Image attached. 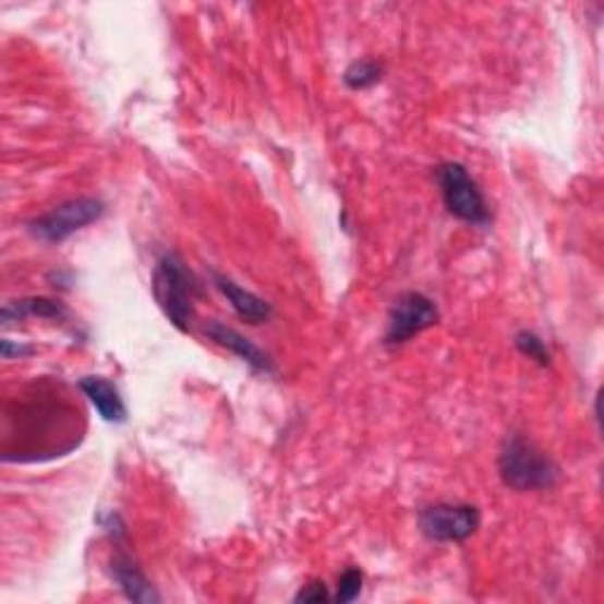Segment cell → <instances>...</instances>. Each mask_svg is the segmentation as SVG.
I'll list each match as a JSON object with an SVG mask.
<instances>
[{"label": "cell", "instance_id": "1", "mask_svg": "<svg viewBox=\"0 0 604 604\" xmlns=\"http://www.w3.org/2000/svg\"><path fill=\"white\" fill-rule=\"evenodd\" d=\"M152 293L166 319L182 334H186L194 319V300L201 295L198 281L184 265L182 257L172 251L161 253L152 275Z\"/></svg>", "mask_w": 604, "mask_h": 604}, {"label": "cell", "instance_id": "2", "mask_svg": "<svg viewBox=\"0 0 604 604\" xmlns=\"http://www.w3.org/2000/svg\"><path fill=\"white\" fill-rule=\"evenodd\" d=\"M498 474L515 492H545L559 480V468L536 444L522 435H510L498 454Z\"/></svg>", "mask_w": 604, "mask_h": 604}, {"label": "cell", "instance_id": "3", "mask_svg": "<svg viewBox=\"0 0 604 604\" xmlns=\"http://www.w3.org/2000/svg\"><path fill=\"white\" fill-rule=\"evenodd\" d=\"M437 182L442 190L444 206H447V210L454 215V218L478 227H486L492 222V213H488L486 198L480 190V184L470 178L466 166L454 161L442 164L437 168Z\"/></svg>", "mask_w": 604, "mask_h": 604}, {"label": "cell", "instance_id": "4", "mask_svg": "<svg viewBox=\"0 0 604 604\" xmlns=\"http://www.w3.org/2000/svg\"><path fill=\"white\" fill-rule=\"evenodd\" d=\"M105 215V204L93 196H81L64 201L50 213L28 222V232L46 243H62L83 227L97 222Z\"/></svg>", "mask_w": 604, "mask_h": 604}, {"label": "cell", "instance_id": "5", "mask_svg": "<svg viewBox=\"0 0 604 604\" xmlns=\"http://www.w3.org/2000/svg\"><path fill=\"white\" fill-rule=\"evenodd\" d=\"M421 531L437 543H463L480 529V510L468 503H437L419 517Z\"/></svg>", "mask_w": 604, "mask_h": 604}, {"label": "cell", "instance_id": "6", "mask_svg": "<svg viewBox=\"0 0 604 604\" xmlns=\"http://www.w3.org/2000/svg\"><path fill=\"white\" fill-rule=\"evenodd\" d=\"M439 322V310L433 300L423 293H401L387 316L385 345H404L413 336L423 334L425 328Z\"/></svg>", "mask_w": 604, "mask_h": 604}, {"label": "cell", "instance_id": "7", "mask_svg": "<svg viewBox=\"0 0 604 604\" xmlns=\"http://www.w3.org/2000/svg\"><path fill=\"white\" fill-rule=\"evenodd\" d=\"M204 334L215 345H220V348L237 354L241 362H246L253 371H257V373L275 371V366H271V359L261 348H257L253 340H249L246 336H241L239 330H234L232 326H227L222 322H208L206 328H204Z\"/></svg>", "mask_w": 604, "mask_h": 604}, {"label": "cell", "instance_id": "8", "mask_svg": "<svg viewBox=\"0 0 604 604\" xmlns=\"http://www.w3.org/2000/svg\"><path fill=\"white\" fill-rule=\"evenodd\" d=\"M109 573L131 602H137V604L161 602V595L154 591V585L149 583L145 573H142V569L137 567V563L131 555H125L121 551L113 555L109 563Z\"/></svg>", "mask_w": 604, "mask_h": 604}, {"label": "cell", "instance_id": "9", "mask_svg": "<svg viewBox=\"0 0 604 604\" xmlns=\"http://www.w3.org/2000/svg\"><path fill=\"white\" fill-rule=\"evenodd\" d=\"M81 392L90 399V404L107 423H123L128 409L119 387L102 376H85L78 380Z\"/></svg>", "mask_w": 604, "mask_h": 604}, {"label": "cell", "instance_id": "10", "mask_svg": "<svg viewBox=\"0 0 604 604\" xmlns=\"http://www.w3.org/2000/svg\"><path fill=\"white\" fill-rule=\"evenodd\" d=\"M213 281L218 286L220 293L227 298L232 310L241 316L243 322L249 324H263L271 316V305L265 302L261 295H255L246 289H241L237 281H232L225 275H218V271H213Z\"/></svg>", "mask_w": 604, "mask_h": 604}, {"label": "cell", "instance_id": "11", "mask_svg": "<svg viewBox=\"0 0 604 604\" xmlns=\"http://www.w3.org/2000/svg\"><path fill=\"white\" fill-rule=\"evenodd\" d=\"M24 316H43V319H62L67 316L64 305L48 298H26L8 302L3 307V322L24 319Z\"/></svg>", "mask_w": 604, "mask_h": 604}, {"label": "cell", "instance_id": "12", "mask_svg": "<svg viewBox=\"0 0 604 604\" xmlns=\"http://www.w3.org/2000/svg\"><path fill=\"white\" fill-rule=\"evenodd\" d=\"M383 78V67L373 60H357L348 69H345L342 81L352 90H366L373 88Z\"/></svg>", "mask_w": 604, "mask_h": 604}, {"label": "cell", "instance_id": "13", "mask_svg": "<svg viewBox=\"0 0 604 604\" xmlns=\"http://www.w3.org/2000/svg\"><path fill=\"white\" fill-rule=\"evenodd\" d=\"M515 345H517V350H520L524 357L534 359V362L539 366L545 369V366L551 364L548 348H545V342L536 334H531V330H520V334L515 336Z\"/></svg>", "mask_w": 604, "mask_h": 604}, {"label": "cell", "instance_id": "14", "mask_svg": "<svg viewBox=\"0 0 604 604\" xmlns=\"http://www.w3.org/2000/svg\"><path fill=\"white\" fill-rule=\"evenodd\" d=\"M362 585H364V573L354 567L348 569L338 579V591L334 595V602H338V604L354 602L359 595H362Z\"/></svg>", "mask_w": 604, "mask_h": 604}, {"label": "cell", "instance_id": "15", "mask_svg": "<svg viewBox=\"0 0 604 604\" xmlns=\"http://www.w3.org/2000/svg\"><path fill=\"white\" fill-rule=\"evenodd\" d=\"M295 602H326V600H334V595H330L328 591H326V585H324V581H312V583H307L305 588H302V591L293 597Z\"/></svg>", "mask_w": 604, "mask_h": 604}, {"label": "cell", "instance_id": "16", "mask_svg": "<svg viewBox=\"0 0 604 604\" xmlns=\"http://www.w3.org/2000/svg\"><path fill=\"white\" fill-rule=\"evenodd\" d=\"M34 348H28V345H14L12 340H3V357L5 359H14V357H26L32 354Z\"/></svg>", "mask_w": 604, "mask_h": 604}]
</instances>
